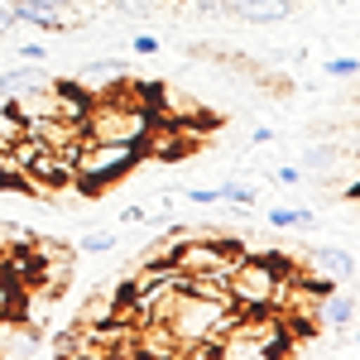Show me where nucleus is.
Here are the masks:
<instances>
[{
  "label": "nucleus",
  "instance_id": "f257e3e1",
  "mask_svg": "<svg viewBox=\"0 0 360 360\" xmlns=\"http://www.w3.org/2000/svg\"><path fill=\"white\" fill-rule=\"evenodd\" d=\"M240 307L226 303V298H202V293H188V288H173L164 312V327L168 336L178 341V356L193 351V356H212L217 341L226 336V327L236 322Z\"/></svg>",
  "mask_w": 360,
  "mask_h": 360
},
{
  "label": "nucleus",
  "instance_id": "f03ea898",
  "mask_svg": "<svg viewBox=\"0 0 360 360\" xmlns=\"http://www.w3.org/2000/svg\"><path fill=\"white\" fill-rule=\"evenodd\" d=\"M293 346L288 336V317L274 307H259V312H236V322L226 327V336L217 341L212 356L226 360H264V356H283Z\"/></svg>",
  "mask_w": 360,
  "mask_h": 360
},
{
  "label": "nucleus",
  "instance_id": "7ed1b4c3",
  "mask_svg": "<svg viewBox=\"0 0 360 360\" xmlns=\"http://www.w3.org/2000/svg\"><path fill=\"white\" fill-rule=\"evenodd\" d=\"M293 278L288 264L278 259H236L231 274H226V288H231V303L240 312H259V307H274L278 312V298H283V283Z\"/></svg>",
  "mask_w": 360,
  "mask_h": 360
},
{
  "label": "nucleus",
  "instance_id": "20e7f679",
  "mask_svg": "<svg viewBox=\"0 0 360 360\" xmlns=\"http://www.w3.org/2000/svg\"><path fill=\"white\" fill-rule=\"evenodd\" d=\"M139 164V144L125 139H82V149L72 154V178L82 183L86 193H101L106 183L125 178Z\"/></svg>",
  "mask_w": 360,
  "mask_h": 360
},
{
  "label": "nucleus",
  "instance_id": "39448f33",
  "mask_svg": "<svg viewBox=\"0 0 360 360\" xmlns=\"http://www.w3.org/2000/svg\"><path fill=\"white\" fill-rule=\"evenodd\" d=\"M149 130H154V115L144 111L139 101H125V96L96 101V106H86V115H82L86 139H125V144H139Z\"/></svg>",
  "mask_w": 360,
  "mask_h": 360
},
{
  "label": "nucleus",
  "instance_id": "423d86ee",
  "mask_svg": "<svg viewBox=\"0 0 360 360\" xmlns=\"http://www.w3.org/2000/svg\"><path fill=\"white\" fill-rule=\"evenodd\" d=\"M86 10L77 0H15V25H44V29H72L82 25Z\"/></svg>",
  "mask_w": 360,
  "mask_h": 360
},
{
  "label": "nucleus",
  "instance_id": "0eeeda50",
  "mask_svg": "<svg viewBox=\"0 0 360 360\" xmlns=\"http://www.w3.org/2000/svg\"><path fill=\"white\" fill-rule=\"evenodd\" d=\"M207 15H231L240 25H283L293 5L288 0H207Z\"/></svg>",
  "mask_w": 360,
  "mask_h": 360
},
{
  "label": "nucleus",
  "instance_id": "6e6552de",
  "mask_svg": "<svg viewBox=\"0 0 360 360\" xmlns=\"http://www.w3.org/2000/svg\"><path fill=\"white\" fill-rule=\"evenodd\" d=\"M317 293H322V303L312 307L307 317H317V322L332 327V332H356V293L341 288V283H327V288H317Z\"/></svg>",
  "mask_w": 360,
  "mask_h": 360
},
{
  "label": "nucleus",
  "instance_id": "1a4fd4ad",
  "mask_svg": "<svg viewBox=\"0 0 360 360\" xmlns=\"http://www.w3.org/2000/svg\"><path fill=\"white\" fill-rule=\"evenodd\" d=\"M307 259L322 274L317 283H346V278H356V250L351 245H317Z\"/></svg>",
  "mask_w": 360,
  "mask_h": 360
},
{
  "label": "nucleus",
  "instance_id": "9d476101",
  "mask_svg": "<svg viewBox=\"0 0 360 360\" xmlns=\"http://www.w3.org/2000/svg\"><path fill=\"white\" fill-rule=\"evenodd\" d=\"M125 82V68L115 63V58H101V63H86L82 72H77V86H82L86 96H106L115 86Z\"/></svg>",
  "mask_w": 360,
  "mask_h": 360
},
{
  "label": "nucleus",
  "instance_id": "9b49d317",
  "mask_svg": "<svg viewBox=\"0 0 360 360\" xmlns=\"http://www.w3.org/2000/svg\"><path fill=\"white\" fill-rule=\"evenodd\" d=\"M269 226H278V231H293V226L312 231V226H317V217H312L307 207H269Z\"/></svg>",
  "mask_w": 360,
  "mask_h": 360
},
{
  "label": "nucleus",
  "instance_id": "f8f14e48",
  "mask_svg": "<svg viewBox=\"0 0 360 360\" xmlns=\"http://www.w3.org/2000/svg\"><path fill=\"white\" fill-rule=\"evenodd\" d=\"M221 202H231V207H255V202H259V188L245 183V178H226L221 183Z\"/></svg>",
  "mask_w": 360,
  "mask_h": 360
},
{
  "label": "nucleus",
  "instance_id": "ddd939ff",
  "mask_svg": "<svg viewBox=\"0 0 360 360\" xmlns=\"http://www.w3.org/2000/svg\"><path fill=\"white\" fill-rule=\"evenodd\" d=\"M77 250H82V255H111L115 250V231H91V236L77 240Z\"/></svg>",
  "mask_w": 360,
  "mask_h": 360
},
{
  "label": "nucleus",
  "instance_id": "4468645a",
  "mask_svg": "<svg viewBox=\"0 0 360 360\" xmlns=\"http://www.w3.org/2000/svg\"><path fill=\"white\" fill-rule=\"evenodd\" d=\"M356 72H360L356 53H336L332 63H327V77H341V82H356Z\"/></svg>",
  "mask_w": 360,
  "mask_h": 360
},
{
  "label": "nucleus",
  "instance_id": "2eb2a0df",
  "mask_svg": "<svg viewBox=\"0 0 360 360\" xmlns=\"http://www.w3.org/2000/svg\"><path fill=\"white\" fill-rule=\"evenodd\" d=\"M0 322H15V283L0 278Z\"/></svg>",
  "mask_w": 360,
  "mask_h": 360
},
{
  "label": "nucleus",
  "instance_id": "dca6fc26",
  "mask_svg": "<svg viewBox=\"0 0 360 360\" xmlns=\"http://www.w3.org/2000/svg\"><path fill=\"white\" fill-rule=\"evenodd\" d=\"M274 178L283 183V188H298V183H303V168H298V164H278Z\"/></svg>",
  "mask_w": 360,
  "mask_h": 360
},
{
  "label": "nucleus",
  "instance_id": "f3484780",
  "mask_svg": "<svg viewBox=\"0 0 360 360\" xmlns=\"http://www.w3.org/2000/svg\"><path fill=\"white\" fill-rule=\"evenodd\" d=\"M130 49H135V53H159V49H164V44H159V34H135V44H130Z\"/></svg>",
  "mask_w": 360,
  "mask_h": 360
},
{
  "label": "nucleus",
  "instance_id": "a211bd4d",
  "mask_svg": "<svg viewBox=\"0 0 360 360\" xmlns=\"http://www.w3.org/2000/svg\"><path fill=\"white\" fill-rule=\"evenodd\" d=\"M188 202H202V207H212V202H221V188H188Z\"/></svg>",
  "mask_w": 360,
  "mask_h": 360
},
{
  "label": "nucleus",
  "instance_id": "6ab92c4d",
  "mask_svg": "<svg viewBox=\"0 0 360 360\" xmlns=\"http://www.w3.org/2000/svg\"><path fill=\"white\" fill-rule=\"evenodd\" d=\"M20 58H25V63H44V58H49V49H44V44H25V49H20Z\"/></svg>",
  "mask_w": 360,
  "mask_h": 360
},
{
  "label": "nucleus",
  "instance_id": "aec40b11",
  "mask_svg": "<svg viewBox=\"0 0 360 360\" xmlns=\"http://www.w3.org/2000/svg\"><path fill=\"white\" fill-rule=\"evenodd\" d=\"M10 25H15V10H0V34H5Z\"/></svg>",
  "mask_w": 360,
  "mask_h": 360
},
{
  "label": "nucleus",
  "instance_id": "412c9836",
  "mask_svg": "<svg viewBox=\"0 0 360 360\" xmlns=\"http://www.w3.org/2000/svg\"><path fill=\"white\" fill-rule=\"evenodd\" d=\"M0 106H5V91H0Z\"/></svg>",
  "mask_w": 360,
  "mask_h": 360
}]
</instances>
